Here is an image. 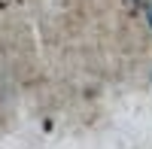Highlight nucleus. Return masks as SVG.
<instances>
[{"mask_svg":"<svg viewBox=\"0 0 152 149\" xmlns=\"http://www.w3.org/2000/svg\"><path fill=\"white\" fill-rule=\"evenodd\" d=\"M149 21H152V12H149Z\"/></svg>","mask_w":152,"mask_h":149,"instance_id":"nucleus-1","label":"nucleus"}]
</instances>
